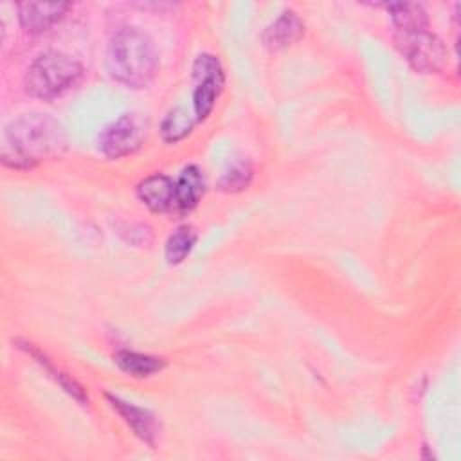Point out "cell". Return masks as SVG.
I'll use <instances>...</instances> for the list:
<instances>
[{"label":"cell","instance_id":"5bb4252c","mask_svg":"<svg viewBox=\"0 0 461 461\" xmlns=\"http://www.w3.org/2000/svg\"><path fill=\"white\" fill-rule=\"evenodd\" d=\"M252 176H254V166L250 158L238 157L227 164L216 185L223 193H240L250 185Z\"/></svg>","mask_w":461,"mask_h":461},{"label":"cell","instance_id":"8fae6325","mask_svg":"<svg viewBox=\"0 0 461 461\" xmlns=\"http://www.w3.org/2000/svg\"><path fill=\"white\" fill-rule=\"evenodd\" d=\"M304 34V23L295 11H283L263 32V43L270 50H281L301 40Z\"/></svg>","mask_w":461,"mask_h":461},{"label":"cell","instance_id":"3957f363","mask_svg":"<svg viewBox=\"0 0 461 461\" xmlns=\"http://www.w3.org/2000/svg\"><path fill=\"white\" fill-rule=\"evenodd\" d=\"M83 76L79 61L58 50H47L34 58L25 72V90L38 99L50 101L70 90Z\"/></svg>","mask_w":461,"mask_h":461},{"label":"cell","instance_id":"ba28073f","mask_svg":"<svg viewBox=\"0 0 461 461\" xmlns=\"http://www.w3.org/2000/svg\"><path fill=\"white\" fill-rule=\"evenodd\" d=\"M104 396H106L110 407L124 420V423L133 430V434L146 445L153 447L157 441V436H158V423H157L155 416L148 409H142L131 402L119 398V396H113L108 393Z\"/></svg>","mask_w":461,"mask_h":461},{"label":"cell","instance_id":"30bf717a","mask_svg":"<svg viewBox=\"0 0 461 461\" xmlns=\"http://www.w3.org/2000/svg\"><path fill=\"white\" fill-rule=\"evenodd\" d=\"M139 200L153 212L173 211L175 202V182L167 175L155 173L146 176L137 185Z\"/></svg>","mask_w":461,"mask_h":461},{"label":"cell","instance_id":"277c9868","mask_svg":"<svg viewBox=\"0 0 461 461\" xmlns=\"http://www.w3.org/2000/svg\"><path fill=\"white\" fill-rule=\"evenodd\" d=\"M394 43L416 72L436 74L447 65V47L429 29L396 32Z\"/></svg>","mask_w":461,"mask_h":461},{"label":"cell","instance_id":"9c48e42d","mask_svg":"<svg viewBox=\"0 0 461 461\" xmlns=\"http://www.w3.org/2000/svg\"><path fill=\"white\" fill-rule=\"evenodd\" d=\"M203 193H205L203 171L194 164L185 166L175 182L173 211H176L178 214L191 212L200 203Z\"/></svg>","mask_w":461,"mask_h":461},{"label":"cell","instance_id":"9a60e30c","mask_svg":"<svg viewBox=\"0 0 461 461\" xmlns=\"http://www.w3.org/2000/svg\"><path fill=\"white\" fill-rule=\"evenodd\" d=\"M18 342H20V340H18ZM20 344H22V346H18V348L25 349L31 357L36 358V362H38L41 367H45L49 373H52L50 376L61 385V389H65V391H67L72 398H76L81 405H86V403H88V396L85 394V389H83L72 376H68L67 373L56 369L54 364L45 357V353H41L40 349H36L34 344H31V342H20Z\"/></svg>","mask_w":461,"mask_h":461},{"label":"cell","instance_id":"e0dca14e","mask_svg":"<svg viewBox=\"0 0 461 461\" xmlns=\"http://www.w3.org/2000/svg\"><path fill=\"white\" fill-rule=\"evenodd\" d=\"M196 122V119L182 106H176L173 110L167 112V115L164 117L162 124H160V133L162 139L166 142H176L182 140L184 137L189 135V131L193 130V124Z\"/></svg>","mask_w":461,"mask_h":461},{"label":"cell","instance_id":"4fadbf2b","mask_svg":"<svg viewBox=\"0 0 461 461\" xmlns=\"http://www.w3.org/2000/svg\"><path fill=\"white\" fill-rule=\"evenodd\" d=\"M387 11L391 14V22L396 32H411V31H423L429 29V16L423 5L402 2V4H389Z\"/></svg>","mask_w":461,"mask_h":461},{"label":"cell","instance_id":"8992f818","mask_svg":"<svg viewBox=\"0 0 461 461\" xmlns=\"http://www.w3.org/2000/svg\"><path fill=\"white\" fill-rule=\"evenodd\" d=\"M193 115L196 121H203L212 112L225 85L220 59L209 52L198 54L193 63Z\"/></svg>","mask_w":461,"mask_h":461},{"label":"cell","instance_id":"5b68a950","mask_svg":"<svg viewBox=\"0 0 461 461\" xmlns=\"http://www.w3.org/2000/svg\"><path fill=\"white\" fill-rule=\"evenodd\" d=\"M148 137V119L137 112L124 113L108 126H104L97 137L99 151L108 158H121L135 153Z\"/></svg>","mask_w":461,"mask_h":461},{"label":"cell","instance_id":"52a82bcc","mask_svg":"<svg viewBox=\"0 0 461 461\" xmlns=\"http://www.w3.org/2000/svg\"><path fill=\"white\" fill-rule=\"evenodd\" d=\"M18 22L29 34H41L56 25L70 9L67 2H23L16 5Z\"/></svg>","mask_w":461,"mask_h":461},{"label":"cell","instance_id":"7a4b0ae2","mask_svg":"<svg viewBox=\"0 0 461 461\" xmlns=\"http://www.w3.org/2000/svg\"><path fill=\"white\" fill-rule=\"evenodd\" d=\"M158 54L148 34L135 27H121L106 49L108 74L130 88L146 86L157 74Z\"/></svg>","mask_w":461,"mask_h":461},{"label":"cell","instance_id":"6da1fadb","mask_svg":"<svg viewBox=\"0 0 461 461\" xmlns=\"http://www.w3.org/2000/svg\"><path fill=\"white\" fill-rule=\"evenodd\" d=\"M68 137L63 124L47 113H23L4 128L2 162L13 169H31L45 158L65 153Z\"/></svg>","mask_w":461,"mask_h":461},{"label":"cell","instance_id":"2e32d148","mask_svg":"<svg viewBox=\"0 0 461 461\" xmlns=\"http://www.w3.org/2000/svg\"><path fill=\"white\" fill-rule=\"evenodd\" d=\"M196 238H198V234H196L193 225L185 223V225L176 227L169 234V238L166 241V247H164V256H166L167 263L169 265L182 263L191 254V250L196 243Z\"/></svg>","mask_w":461,"mask_h":461},{"label":"cell","instance_id":"7c38bea8","mask_svg":"<svg viewBox=\"0 0 461 461\" xmlns=\"http://www.w3.org/2000/svg\"><path fill=\"white\" fill-rule=\"evenodd\" d=\"M115 364L121 371H124L130 376L135 378H146L155 373H160L166 367V360L162 357L148 355V353H137V351H117L115 353Z\"/></svg>","mask_w":461,"mask_h":461}]
</instances>
